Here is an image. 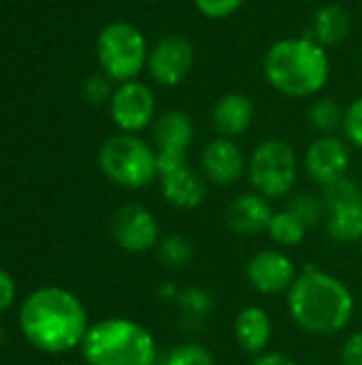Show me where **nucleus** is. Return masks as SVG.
Segmentation results:
<instances>
[{
	"instance_id": "aec40b11",
	"label": "nucleus",
	"mask_w": 362,
	"mask_h": 365,
	"mask_svg": "<svg viewBox=\"0 0 362 365\" xmlns=\"http://www.w3.org/2000/svg\"><path fill=\"white\" fill-rule=\"evenodd\" d=\"M326 233L331 240L339 244H352L362 240V201H350L341 205H333L326 210L324 220Z\"/></svg>"
},
{
	"instance_id": "473e14b6",
	"label": "nucleus",
	"mask_w": 362,
	"mask_h": 365,
	"mask_svg": "<svg viewBox=\"0 0 362 365\" xmlns=\"http://www.w3.org/2000/svg\"><path fill=\"white\" fill-rule=\"evenodd\" d=\"M2 342H4V331H2V325H0V346H2Z\"/></svg>"
},
{
	"instance_id": "9b49d317",
	"label": "nucleus",
	"mask_w": 362,
	"mask_h": 365,
	"mask_svg": "<svg viewBox=\"0 0 362 365\" xmlns=\"http://www.w3.org/2000/svg\"><path fill=\"white\" fill-rule=\"evenodd\" d=\"M111 235L122 250L130 255H143L158 248L160 225L145 205L126 203L111 218Z\"/></svg>"
},
{
	"instance_id": "9d476101",
	"label": "nucleus",
	"mask_w": 362,
	"mask_h": 365,
	"mask_svg": "<svg viewBox=\"0 0 362 365\" xmlns=\"http://www.w3.org/2000/svg\"><path fill=\"white\" fill-rule=\"evenodd\" d=\"M151 141L158 152V171L186 165L194 141L192 115L183 109H166L151 124Z\"/></svg>"
},
{
	"instance_id": "39448f33",
	"label": "nucleus",
	"mask_w": 362,
	"mask_h": 365,
	"mask_svg": "<svg viewBox=\"0 0 362 365\" xmlns=\"http://www.w3.org/2000/svg\"><path fill=\"white\" fill-rule=\"evenodd\" d=\"M98 165L107 180L126 188L141 190L158 180V152L141 135L117 133L98 152Z\"/></svg>"
},
{
	"instance_id": "bb28decb",
	"label": "nucleus",
	"mask_w": 362,
	"mask_h": 365,
	"mask_svg": "<svg viewBox=\"0 0 362 365\" xmlns=\"http://www.w3.org/2000/svg\"><path fill=\"white\" fill-rule=\"evenodd\" d=\"M344 139L362 150V96H356L348 107H346V113H344Z\"/></svg>"
},
{
	"instance_id": "c756f323",
	"label": "nucleus",
	"mask_w": 362,
	"mask_h": 365,
	"mask_svg": "<svg viewBox=\"0 0 362 365\" xmlns=\"http://www.w3.org/2000/svg\"><path fill=\"white\" fill-rule=\"evenodd\" d=\"M341 365H362V331L352 334L341 349Z\"/></svg>"
},
{
	"instance_id": "b1692460",
	"label": "nucleus",
	"mask_w": 362,
	"mask_h": 365,
	"mask_svg": "<svg viewBox=\"0 0 362 365\" xmlns=\"http://www.w3.org/2000/svg\"><path fill=\"white\" fill-rule=\"evenodd\" d=\"M286 210L292 212L307 229H316V227L324 225V220H326V205H324L322 197H316L309 192L294 195L288 201Z\"/></svg>"
},
{
	"instance_id": "6ab92c4d",
	"label": "nucleus",
	"mask_w": 362,
	"mask_h": 365,
	"mask_svg": "<svg viewBox=\"0 0 362 365\" xmlns=\"http://www.w3.org/2000/svg\"><path fill=\"white\" fill-rule=\"evenodd\" d=\"M350 30H352V21L348 11L337 2H331L314 13L312 30L307 34L314 41H318L322 47H337L350 36Z\"/></svg>"
},
{
	"instance_id": "f704fd0d",
	"label": "nucleus",
	"mask_w": 362,
	"mask_h": 365,
	"mask_svg": "<svg viewBox=\"0 0 362 365\" xmlns=\"http://www.w3.org/2000/svg\"><path fill=\"white\" fill-rule=\"evenodd\" d=\"M62 365H79V364H62Z\"/></svg>"
},
{
	"instance_id": "393cba45",
	"label": "nucleus",
	"mask_w": 362,
	"mask_h": 365,
	"mask_svg": "<svg viewBox=\"0 0 362 365\" xmlns=\"http://www.w3.org/2000/svg\"><path fill=\"white\" fill-rule=\"evenodd\" d=\"M158 365H215V357L201 342H183L160 357Z\"/></svg>"
},
{
	"instance_id": "ddd939ff",
	"label": "nucleus",
	"mask_w": 362,
	"mask_h": 365,
	"mask_svg": "<svg viewBox=\"0 0 362 365\" xmlns=\"http://www.w3.org/2000/svg\"><path fill=\"white\" fill-rule=\"evenodd\" d=\"M245 276L250 287L260 295H280L288 293L294 280L299 278L294 261L282 250H260L256 252L247 265Z\"/></svg>"
},
{
	"instance_id": "c85d7f7f",
	"label": "nucleus",
	"mask_w": 362,
	"mask_h": 365,
	"mask_svg": "<svg viewBox=\"0 0 362 365\" xmlns=\"http://www.w3.org/2000/svg\"><path fill=\"white\" fill-rule=\"evenodd\" d=\"M194 6L207 19H226L243 6V0H194Z\"/></svg>"
},
{
	"instance_id": "f8f14e48",
	"label": "nucleus",
	"mask_w": 362,
	"mask_h": 365,
	"mask_svg": "<svg viewBox=\"0 0 362 365\" xmlns=\"http://www.w3.org/2000/svg\"><path fill=\"white\" fill-rule=\"evenodd\" d=\"M352 165L350 143L339 135H318L305 150L303 169L320 186L348 175Z\"/></svg>"
},
{
	"instance_id": "4be33fe9",
	"label": "nucleus",
	"mask_w": 362,
	"mask_h": 365,
	"mask_svg": "<svg viewBox=\"0 0 362 365\" xmlns=\"http://www.w3.org/2000/svg\"><path fill=\"white\" fill-rule=\"evenodd\" d=\"M267 235L271 237V242L290 248L303 244L307 235V227L292 212L282 210V212H273V218L267 227Z\"/></svg>"
},
{
	"instance_id": "f3484780",
	"label": "nucleus",
	"mask_w": 362,
	"mask_h": 365,
	"mask_svg": "<svg viewBox=\"0 0 362 365\" xmlns=\"http://www.w3.org/2000/svg\"><path fill=\"white\" fill-rule=\"evenodd\" d=\"M254 115H256V107L247 94L228 92L215 101L211 109V124L218 137L237 139L250 130V126L254 124Z\"/></svg>"
},
{
	"instance_id": "20e7f679",
	"label": "nucleus",
	"mask_w": 362,
	"mask_h": 365,
	"mask_svg": "<svg viewBox=\"0 0 362 365\" xmlns=\"http://www.w3.org/2000/svg\"><path fill=\"white\" fill-rule=\"evenodd\" d=\"M81 353L85 365H158L160 353L147 327L132 319H105L90 325Z\"/></svg>"
},
{
	"instance_id": "f03ea898",
	"label": "nucleus",
	"mask_w": 362,
	"mask_h": 365,
	"mask_svg": "<svg viewBox=\"0 0 362 365\" xmlns=\"http://www.w3.org/2000/svg\"><path fill=\"white\" fill-rule=\"evenodd\" d=\"M290 319L312 336H337L354 319L356 299L337 276L318 267H305L286 293Z\"/></svg>"
},
{
	"instance_id": "a878e982",
	"label": "nucleus",
	"mask_w": 362,
	"mask_h": 365,
	"mask_svg": "<svg viewBox=\"0 0 362 365\" xmlns=\"http://www.w3.org/2000/svg\"><path fill=\"white\" fill-rule=\"evenodd\" d=\"M177 304L183 312V317L190 319H205L213 310V295L207 289L201 287H190L179 291Z\"/></svg>"
},
{
	"instance_id": "dca6fc26",
	"label": "nucleus",
	"mask_w": 362,
	"mask_h": 365,
	"mask_svg": "<svg viewBox=\"0 0 362 365\" xmlns=\"http://www.w3.org/2000/svg\"><path fill=\"white\" fill-rule=\"evenodd\" d=\"M271 218H273V207H271L269 199L258 195L256 190L237 195L228 203L226 216H224L228 229L243 237L267 233Z\"/></svg>"
},
{
	"instance_id": "2f4dec72",
	"label": "nucleus",
	"mask_w": 362,
	"mask_h": 365,
	"mask_svg": "<svg viewBox=\"0 0 362 365\" xmlns=\"http://www.w3.org/2000/svg\"><path fill=\"white\" fill-rule=\"evenodd\" d=\"M254 365H299L292 357L284 355V353H262L254 359Z\"/></svg>"
},
{
	"instance_id": "2eb2a0df",
	"label": "nucleus",
	"mask_w": 362,
	"mask_h": 365,
	"mask_svg": "<svg viewBox=\"0 0 362 365\" xmlns=\"http://www.w3.org/2000/svg\"><path fill=\"white\" fill-rule=\"evenodd\" d=\"M160 192L164 201L177 210H196L207 199V180L201 169L190 167V163L164 169L158 175Z\"/></svg>"
},
{
	"instance_id": "7c9ffc66",
	"label": "nucleus",
	"mask_w": 362,
	"mask_h": 365,
	"mask_svg": "<svg viewBox=\"0 0 362 365\" xmlns=\"http://www.w3.org/2000/svg\"><path fill=\"white\" fill-rule=\"evenodd\" d=\"M15 295H17V287H15L13 276L9 272L0 269V314L6 312L13 306Z\"/></svg>"
},
{
	"instance_id": "423d86ee",
	"label": "nucleus",
	"mask_w": 362,
	"mask_h": 365,
	"mask_svg": "<svg viewBox=\"0 0 362 365\" xmlns=\"http://www.w3.org/2000/svg\"><path fill=\"white\" fill-rule=\"evenodd\" d=\"M147 38L141 28L130 21H111L98 32L96 58L102 73L115 83L139 79L147 66Z\"/></svg>"
},
{
	"instance_id": "4468645a",
	"label": "nucleus",
	"mask_w": 362,
	"mask_h": 365,
	"mask_svg": "<svg viewBox=\"0 0 362 365\" xmlns=\"http://www.w3.org/2000/svg\"><path fill=\"white\" fill-rule=\"evenodd\" d=\"M201 173L213 186H233L247 173V158L235 139L213 137L201 150Z\"/></svg>"
},
{
	"instance_id": "7ed1b4c3",
	"label": "nucleus",
	"mask_w": 362,
	"mask_h": 365,
	"mask_svg": "<svg viewBox=\"0 0 362 365\" xmlns=\"http://www.w3.org/2000/svg\"><path fill=\"white\" fill-rule=\"evenodd\" d=\"M262 73L267 83L282 96L314 98L331 79V56L309 34L286 36L267 49Z\"/></svg>"
},
{
	"instance_id": "412c9836",
	"label": "nucleus",
	"mask_w": 362,
	"mask_h": 365,
	"mask_svg": "<svg viewBox=\"0 0 362 365\" xmlns=\"http://www.w3.org/2000/svg\"><path fill=\"white\" fill-rule=\"evenodd\" d=\"M346 109L331 96H314L307 107V122L320 135H335L344 126Z\"/></svg>"
},
{
	"instance_id": "a211bd4d",
	"label": "nucleus",
	"mask_w": 362,
	"mask_h": 365,
	"mask_svg": "<svg viewBox=\"0 0 362 365\" xmlns=\"http://www.w3.org/2000/svg\"><path fill=\"white\" fill-rule=\"evenodd\" d=\"M235 340L247 355H262L267 353L273 340V321L271 314L260 306L243 308L235 319Z\"/></svg>"
},
{
	"instance_id": "f257e3e1",
	"label": "nucleus",
	"mask_w": 362,
	"mask_h": 365,
	"mask_svg": "<svg viewBox=\"0 0 362 365\" xmlns=\"http://www.w3.org/2000/svg\"><path fill=\"white\" fill-rule=\"evenodd\" d=\"M19 329L34 349L60 355L83 344L90 321L83 302L75 293L62 287H41L23 299Z\"/></svg>"
},
{
	"instance_id": "cd10ccee",
	"label": "nucleus",
	"mask_w": 362,
	"mask_h": 365,
	"mask_svg": "<svg viewBox=\"0 0 362 365\" xmlns=\"http://www.w3.org/2000/svg\"><path fill=\"white\" fill-rule=\"evenodd\" d=\"M115 81H111L105 73L102 75H92L83 81V96L87 103L92 105H102V103H109L115 88H113Z\"/></svg>"
},
{
	"instance_id": "6e6552de",
	"label": "nucleus",
	"mask_w": 362,
	"mask_h": 365,
	"mask_svg": "<svg viewBox=\"0 0 362 365\" xmlns=\"http://www.w3.org/2000/svg\"><path fill=\"white\" fill-rule=\"evenodd\" d=\"M109 113L119 133L141 135L143 130L151 128L158 118L156 94L147 83L139 79L117 83L109 101Z\"/></svg>"
},
{
	"instance_id": "72a5a7b5",
	"label": "nucleus",
	"mask_w": 362,
	"mask_h": 365,
	"mask_svg": "<svg viewBox=\"0 0 362 365\" xmlns=\"http://www.w3.org/2000/svg\"><path fill=\"white\" fill-rule=\"evenodd\" d=\"M361 201H362V182H361Z\"/></svg>"
},
{
	"instance_id": "5701e85b",
	"label": "nucleus",
	"mask_w": 362,
	"mask_h": 365,
	"mask_svg": "<svg viewBox=\"0 0 362 365\" xmlns=\"http://www.w3.org/2000/svg\"><path fill=\"white\" fill-rule=\"evenodd\" d=\"M158 259L164 267L171 269H181L192 263L194 259V246L188 237L173 233L160 240L158 244Z\"/></svg>"
},
{
	"instance_id": "0eeeda50",
	"label": "nucleus",
	"mask_w": 362,
	"mask_h": 365,
	"mask_svg": "<svg viewBox=\"0 0 362 365\" xmlns=\"http://www.w3.org/2000/svg\"><path fill=\"white\" fill-rule=\"evenodd\" d=\"M247 178L262 197L284 199L292 192L299 178V156L284 139L260 141L247 158Z\"/></svg>"
},
{
	"instance_id": "1a4fd4ad",
	"label": "nucleus",
	"mask_w": 362,
	"mask_h": 365,
	"mask_svg": "<svg viewBox=\"0 0 362 365\" xmlns=\"http://www.w3.org/2000/svg\"><path fill=\"white\" fill-rule=\"evenodd\" d=\"M196 58L194 43L183 34H166L149 47L147 73L162 88H175L188 79Z\"/></svg>"
}]
</instances>
